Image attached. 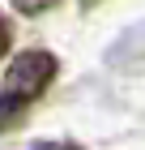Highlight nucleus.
Instances as JSON below:
<instances>
[{
	"label": "nucleus",
	"mask_w": 145,
	"mask_h": 150,
	"mask_svg": "<svg viewBox=\"0 0 145 150\" xmlns=\"http://www.w3.org/2000/svg\"><path fill=\"white\" fill-rule=\"evenodd\" d=\"M34 150H81L77 142H39Z\"/></svg>",
	"instance_id": "4"
},
{
	"label": "nucleus",
	"mask_w": 145,
	"mask_h": 150,
	"mask_svg": "<svg viewBox=\"0 0 145 150\" xmlns=\"http://www.w3.org/2000/svg\"><path fill=\"white\" fill-rule=\"evenodd\" d=\"M9 47H13V26L4 22V17H0V56H4Z\"/></svg>",
	"instance_id": "3"
},
{
	"label": "nucleus",
	"mask_w": 145,
	"mask_h": 150,
	"mask_svg": "<svg viewBox=\"0 0 145 150\" xmlns=\"http://www.w3.org/2000/svg\"><path fill=\"white\" fill-rule=\"evenodd\" d=\"M51 4H60V0H13V9L26 13V17H34V13H47Z\"/></svg>",
	"instance_id": "2"
},
{
	"label": "nucleus",
	"mask_w": 145,
	"mask_h": 150,
	"mask_svg": "<svg viewBox=\"0 0 145 150\" xmlns=\"http://www.w3.org/2000/svg\"><path fill=\"white\" fill-rule=\"evenodd\" d=\"M81 4H98V0H81Z\"/></svg>",
	"instance_id": "5"
},
{
	"label": "nucleus",
	"mask_w": 145,
	"mask_h": 150,
	"mask_svg": "<svg viewBox=\"0 0 145 150\" xmlns=\"http://www.w3.org/2000/svg\"><path fill=\"white\" fill-rule=\"evenodd\" d=\"M56 73H60V64L51 52H22L9 64L4 86H0V133L26 120V112L51 90Z\"/></svg>",
	"instance_id": "1"
}]
</instances>
